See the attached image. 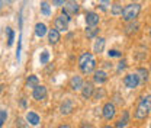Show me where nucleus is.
<instances>
[{
	"label": "nucleus",
	"mask_w": 151,
	"mask_h": 128,
	"mask_svg": "<svg viewBox=\"0 0 151 128\" xmlns=\"http://www.w3.org/2000/svg\"><path fill=\"white\" fill-rule=\"evenodd\" d=\"M139 83H141V80H139V77L137 76V73H129L124 77V85H125V88H128V89H137V88L139 86Z\"/></svg>",
	"instance_id": "6"
},
{
	"label": "nucleus",
	"mask_w": 151,
	"mask_h": 128,
	"mask_svg": "<svg viewBox=\"0 0 151 128\" xmlns=\"http://www.w3.org/2000/svg\"><path fill=\"white\" fill-rule=\"evenodd\" d=\"M118 64H119V66H118V72H122V70H125V69H127V61H125V60L119 61Z\"/></svg>",
	"instance_id": "32"
},
{
	"label": "nucleus",
	"mask_w": 151,
	"mask_h": 128,
	"mask_svg": "<svg viewBox=\"0 0 151 128\" xmlns=\"http://www.w3.org/2000/svg\"><path fill=\"white\" fill-rule=\"evenodd\" d=\"M112 103L115 105V106H116V105H124V98H122L119 93H115V95H113Z\"/></svg>",
	"instance_id": "27"
},
{
	"label": "nucleus",
	"mask_w": 151,
	"mask_h": 128,
	"mask_svg": "<svg viewBox=\"0 0 151 128\" xmlns=\"http://www.w3.org/2000/svg\"><path fill=\"white\" fill-rule=\"evenodd\" d=\"M9 1H10V0H9Z\"/></svg>",
	"instance_id": "39"
},
{
	"label": "nucleus",
	"mask_w": 151,
	"mask_h": 128,
	"mask_svg": "<svg viewBox=\"0 0 151 128\" xmlns=\"http://www.w3.org/2000/svg\"><path fill=\"white\" fill-rule=\"evenodd\" d=\"M105 95H106V92H105L103 89H102V88H100V89H99L97 92H93L92 98H94V99H102V98H103Z\"/></svg>",
	"instance_id": "29"
},
{
	"label": "nucleus",
	"mask_w": 151,
	"mask_h": 128,
	"mask_svg": "<svg viewBox=\"0 0 151 128\" xmlns=\"http://www.w3.org/2000/svg\"><path fill=\"white\" fill-rule=\"evenodd\" d=\"M150 111H151V96L150 95L141 96L139 98V102L137 105V109L134 112V118L137 121H144L150 115Z\"/></svg>",
	"instance_id": "1"
},
{
	"label": "nucleus",
	"mask_w": 151,
	"mask_h": 128,
	"mask_svg": "<svg viewBox=\"0 0 151 128\" xmlns=\"http://www.w3.org/2000/svg\"><path fill=\"white\" fill-rule=\"evenodd\" d=\"M6 32H7V45L12 47V45H13V41H15V32H13V29H10V28H7Z\"/></svg>",
	"instance_id": "25"
},
{
	"label": "nucleus",
	"mask_w": 151,
	"mask_h": 128,
	"mask_svg": "<svg viewBox=\"0 0 151 128\" xmlns=\"http://www.w3.org/2000/svg\"><path fill=\"white\" fill-rule=\"evenodd\" d=\"M103 128H113V127H111V125H105Z\"/></svg>",
	"instance_id": "37"
},
{
	"label": "nucleus",
	"mask_w": 151,
	"mask_h": 128,
	"mask_svg": "<svg viewBox=\"0 0 151 128\" xmlns=\"http://www.w3.org/2000/svg\"><path fill=\"white\" fill-rule=\"evenodd\" d=\"M99 15L96 13V12H87L86 13V23H87V26H97V23H99Z\"/></svg>",
	"instance_id": "15"
},
{
	"label": "nucleus",
	"mask_w": 151,
	"mask_h": 128,
	"mask_svg": "<svg viewBox=\"0 0 151 128\" xmlns=\"http://www.w3.org/2000/svg\"><path fill=\"white\" fill-rule=\"evenodd\" d=\"M99 34V29L96 28V26H87L86 28V37L87 38H96V35Z\"/></svg>",
	"instance_id": "23"
},
{
	"label": "nucleus",
	"mask_w": 151,
	"mask_h": 128,
	"mask_svg": "<svg viewBox=\"0 0 151 128\" xmlns=\"http://www.w3.org/2000/svg\"><path fill=\"white\" fill-rule=\"evenodd\" d=\"M108 55L112 58V57H122V54H121V51H118V50H109L108 51Z\"/></svg>",
	"instance_id": "31"
},
{
	"label": "nucleus",
	"mask_w": 151,
	"mask_h": 128,
	"mask_svg": "<svg viewBox=\"0 0 151 128\" xmlns=\"http://www.w3.org/2000/svg\"><path fill=\"white\" fill-rule=\"evenodd\" d=\"M139 12H141V4L134 1V3L127 4V6L122 9V13H121V15H122V19H124L125 22H131V20H137Z\"/></svg>",
	"instance_id": "3"
},
{
	"label": "nucleus",
	"mask_w": 151,
	"mask_h": 128,
	"mask_svg": "<svg viewBox=\"0 0 151 128\" xmlns=\"http://www.w3.org/2000/svg\"><path fill=\"white\" fill-rule=\"evenodd\" d=\"M16 128H31V125L23 118H18L16 119Z\"/></svg>",
	"instance_id": "28"
},
{
	"label": "nucleus",
	"mask_w": 151,
	"mask_h": 128,
	"mask_svg": "<svg viewBox=\"0 0 151 128\" xmlns=\"http://www.w3.org/2000/svg\"><path fill=\"white\" fill-rule=\"evenodd\" d=\"M20 106H22V108H25V106H26V101H25V99H22V101H20Z\"/></svg>",
	"instance_id": "36"
},
{
	"label": "nucleus",
	"mask_w": 151,
	"mask_h": 128,
	"mask_svg": "<svg viewBox=\"0 0 151 128\" xmlns=\"http://www.w3.org/2000/svg\"><path fill=\"white\" fill-rule=\"evenodd\" d=\"M83 83H84V80L81 79V76H73V77L70 79V89L74 92H78L81 89Z\"/></svg>",
	"instance_id": "12"
},
{
	"label": "nucleus",
	"mask_w": 151,
	"mask_h": 128,
	"mask_svg": "<svg viewBox=\"0 0 151 128\" xmlns=\"http://www.w3.org/2000/svg\"><path fill=\"white\" fill-rule=\"evenodd\" d=\"M25 121L29 124V125H38L39 124V121H41V118H39V115H38L37 112H32V111H29L26 115H25Z\"/></svg>",
	"instance_id": "13"
},
{
	"label": "nucleus",
	"mask_w": 151,
	"mask_h": 128,
	"mask_svg": "<svg viewBox=\"0 0 151 128\" xmlns=\"http://www.w3.org/2000/svg\"><path fill=\"white\" fill-rule=\"evenodd\" d=\"M78 69L83 74L93 73L96 70V60L93 58L92 53H83L78 57Z\"/></svg>",
	"instance_id": "2"
},
{
	"label": "nucleus",
	"mask_w": 151,
	"mask_h": 128,
	"mask_svg": "<svg viewBox=\"0 0 151 128\" xmlns=\"http://www.w3.org/2000/svg\"><path fill=\"white\" fill-rule=\"evenodd\" d=\"M105 38H96L94 41V45H93V51L96 54H102L103 50H105Z\"/></svg>",
	"instance_id": "19"
},
{
	"label": "nucleus",
	"mask_w": 151,
	"mask_h": 128,
	"mask_svg": "<svg viewBox=\"0 0 151 128\" xmlns=\"http://www.w3.org/2000/svg\"><path fill=\"white\" fill-rule=\"evenodd\" d=\"M111 13L115 15V16L121 15V13H122V6H121L119 3H113L112 6H111Z\"/></svg>",
	"instance_id": "24"
},
{
	"label": "nucleus",
	"mask_w": 151,
	"mask_h": 128,
	"mask_svg": "<svg viewBox=\"0 0 151 128\" xmlns=\"http://www.w3.org/2000/svg\"><path fill=\"white\" fill-rule=\"evenodd\" d=\"M64 15L67 16H73V15H77L78 13V3L76 0H65L64 1V7H63V12Z\"/></svg>",
	"instance_id": "5"
},
{
	"label": "nucleus",
	"mask_w": 151,
	"mask_h": 128,
	"mask_svg": "<svg viewBox=\"0 0 151 128\" xmlns=\"http://www.w3.org/2000/svg\"><path fill=\"white\" fill-rule=\"evenodd\" d=\"M71 20L70 16H67V15H64V13H61V15H58L54 20V25H55V29L61 34V32H65L67 29H68V22Z\"/></svg>",
	"instance_id": "4"
},
{
	"label": "nucleus",
	"mask_w": 151,
	"mask_h": 128,
	"mask_svg": "<svg viewBox=\"0 0 151 128\" xmlns=\"http://www.w3.org/2000/svg\"><path fill=\"white\" fill-rule=\"evenodd\" d=\"M132 1H134V0H132Z\"/></svg>",
	"instance_id": "38"
},
{
	"label": "nucleus",
	"mask_w": 151,
	"mask_h": 128,
	"mask_svg": "<svg viewBox=\"0 0 151 128\" xmlns=\"http://www.w3.org/2000/svg\"><path fill=\"white\" fill-rule=\"evenodd\" d=\"M47 32H48V29H47V25H45L44 22H38L37 25H35V35H37L38 38L45 37Z\"/></svg>",
	"instance_id": "20"
},
{
	"label": "nucleus",
	"mask_w": 151,
	"mask_h": 128,
	"mask_svg": "<svg viewBox=\"0 0 151 128\" xmlns=\"http://www.w3.org/2000/svg\"><path fill=\"white\" fill-rule=\"evenodd\" d=\"M6 119H7V112L4 109L0 111V128L3 127V124L6 122Z\"/></svg>",
	"instance_id": "30"
},
{
	"label": "nucleus",
	"mask_w": 151,
	"mask_h": 128,
	"mask_svg": "<svg viewBox=\"0 0 151 128\" xmlns=\"http://www.w3.org/2000/svg\"><path fill=\"white\" fill-rule=\"evenodd\" d=\"M102 115L106 121H112L113 118L116 116V106L113 105L112 102H106L102 108Z\"/></svg>",
	"instance_id": "7"
},
{
	"label": "nucleus",
	"mask_w": 151,
	"mask_h": 128,
	"mask_svg": "<svg viewBox=\"0 0 151 128\" xmlns=\"http://www.w3.org/2000/svg\"><path fill=\"white\" fill-rule=\"evenodd\" d=\"M48 61H50V53L45 50V51H42L41 55H39V63H41V64H47Z\"/></svg>",
	"instance_id": "26"
},
{
	"label": "nucleus",
	"mask_w": 151,
	"mask_h": 128,
	"mask_svg": "<svg viewBox=\"0 0 151 128\" xmlns=\"http://www.w3.org/2000/svg\"><path fill=\"white\" fill-rule=\"evenodd\" d=\"M57 128H71V125H68V124H61V125H58Z\"/></svg>",
	"instance_id": "35"
},
{
	"label": "nucleus",
	"mask_w": 151,
	"mask_h": 128,
	"mask_svg": "<svg viewBox=\"0 0 151 128\" xmlns=\"http://www.w3.org/2000/svg\"><path fill=\"white\" fill-rule=\"evenodd\" d=\"M81 96H83V99H90L92 98V95H93V92H94V86H93V83L92 82H84L83 83V86H81Z\"/></svg>",
	"instance_id": "11"
},
{
	"label": "nucleus",
	"mask_w": 151,
	"mask_h": 128,
	"mask_svg": "<svg viewBox=\"0 0 151 128\" xmlns=\"http://www.w3.org/2000/svg\"><path fill=\"white\" fill-rule=\"evenodd\" d=\"M48 42L51 44V45H55V44H58L60 42V39H61V34L57 31L55 28L54 29H48Z\"/></svg>",
	"instance_id": "14"
},
{
	"label": "nucleus",
	"mask_w": 151,
	"mask_h": 128,
	"mask_svg": "<svg viewBox=\"0 0 151 128\" xmlns=\"http://www.w3.org/2000/svg\"><path fill=\"white\" fill-rule=\"evenodd\" d=\"M137 76L139 77V80L141 82H148L150 80V72H148V69H144V67H139L138 70H137Z\"/></svg>",
	"instance_id": "21"
},
{
	"label": "nucleus",
	"mask_w": 151,
	"mask_h": 128,
	"mask_svg": "<svg viewBox=\"0 0 151 128\" xmlns=\"http://www.w3.org/2000/svg\"><path fill=\"white\" fill-rule=\"evenodd\" d=\"M39 85V79H38V76L35 74H31V76H28L26 77V82H25V88H28V89H34L35 86Z\"/></svg>",
	"instance_id": "18"
},
{
	"label": "nucleus",
	"mask_w": 151,
	"mask_h": 128,
	"mask_svg": "<svg viewBox=\"0 0 151 128\" xmlns=\"http://www.w3.org/2000/svg\"><path fill=\"white\" fill-rule=\"evenodd\" d=\"M41 13L44 15V16H50L51 15V6H50V3L48 1H41Z\"/></svg>",
	"instance_id": "22"
},
{
	"label": "nucleus",
	"mask_w": 151,
	"mask_h": 128,
	"mask_svg": "<svg viewBox=\"0 0 151 128\" xmlns=\"http://www.w3.org/2000/svg\"><path fill=\"white\" fill-rule=\"evenodd\" d=\"M47 95H48V90L44 85H38L32 89V98L37 101V102H41V101H45L47 99Z\"/></svg>",
	"instance_id": "8"
},
{
	"label": "nucleus",
	"mask_w": 151,
	"mask_h": 128,
	"mask_svg": "<svg viewBox=\"0 0 151 128\" xmlns=\"http://www.w3.org/2000/svg\"><path fill=\"white\" fill-rule=\"evenodd\" d=\"M80 128H94V127H93V124H92V122L84 121V122H81V124H80Z\"/></svg>",
	"instance_id": "33"
},
{
	"label": "nucleus",
	"mask_w": 151,
	"mask_h": 128,
	"mask_svg": "<svg viewBox=\"0 0 151 128\" xmlns=\"http://www.w3.org/2000/svg\"><path fill=\"white\" fill-rule=\"evenodd\" d=\"M138 29H139V23H138L137 20H131V22H127V26H125L124 32H125L127 35H132V34H135Z\"/></svg>",
	"instance_id": "16"
},
{
	"label": "nucleus",
	"mask_w": 151,
	"mask_h": 128,
	"mask_svg": "<svg viewBox=\"0 0 151 128\" xmlns=\"http://www.w3.org/2000/svg\"><path fill=\"white\" fill-rule=\"evenodd\" d=\"M64 1H65V0H52V4H54L55 7H61V6L64 4Z\"/></svg>",
	"instance_id": "34"
},
{
	"label": "nucleus",
	"mask_w": 151,
	"mask_h": 128,
	"mask_svg": "<svg viewBox=\"0 0 151 128\" xmlns=\"http://www.w3.org/2000/svg\"><path fill=\"white\" fill-rule=\"evenodd\" d=\"M108 79H109L108 73L105 70H102V69L93 72V83H96V85H103V83L108 82Z\"/></svg>",
	"instance_id": "10"
},
{
	"label": "nucleus",
	"mask_w": 151,
	"mask_h": 128,
	"mask_svg": "<svg viewBox=\"0 0 151 128\" xmlns=\"http://www.w3.org/2000/svg\"><path fill=\"white\" fill-rule=\"evenodd\" d=\"M73 111H74V102L71 99H64L61 102V105H60V114L61 115H65V116L71 115Z\"/></svg>",
	"instance_id": "9"
},
{
	"label": "nucleus",
	"mask_w": 151,
	"mask_h": 128,
	"mask_svg": "<svg viewBox=\"0 0 151 128\" xmlns=\"http://www.w3.org/2000/svg\"><path fill=\"white\" fill-rule=\"evenodd\" d=\"M129 122V112L128 111H124L122 116L116 121V128H125Z\"/></svg>",
	"instance_id": "17"
}]
</instances>
